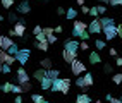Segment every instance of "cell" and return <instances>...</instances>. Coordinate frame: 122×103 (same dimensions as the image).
I'll list each match as a JSON object with an SVG mask.
<instances>
[{"mask_svg": "<svg viewBox=\"0 0 122 103\" xmlns=\"http://www.w3.org/2000/svg\"><path fill=\"white\" fill-rule=\"evenodd\" d=\"M71 89V79L69 77H59L52 83V91H60L64 94H69Z\"/></svg>", "mask_w": 122, "mask_h": 103, "instance_id": "obj_1", "label": "cell"}, {"mask_svg": "<svg viewBox=\"0 0 122 103\" xmlns=\"http://www.w3.org/2000/svg\"><path fill=\"white\" fill-rule=\"evenodd\" d=\"M29 57H31L29 48H19V52L15 53V62H19L21 65H26L28 60H29Z\"/></svg>", "mask_w": 122, "mask_h": 103, "instance_id": "obj_2", "label": "cell"}, {"mask_svg": "<svg viewBox=\"0 0 122 103\" xmlns=\"http://www.w3.org/2000/svg\"><path fill=\"white\" fill-rule=\"evenodd\" d=\"M84 31H88V22H84V21H74V29H72V36L79 38L81 34L84 33Z\"/></svg>", "mask_w": 122, "mask_h": 103, "instance_id": "obj_3", "label": "cell"}, {"mask_svg": "<svg viewBox=\"0 0 122 103\" xmlns=\"http://www.w3.org/2000/svg\"><path fill=\"white\" fill-rule=\"evenodd\" d=\"M71 72L74 74V76H81L83 72H86V65H84L81 60H77V59H76V60L71 64Z\"/></svg>", "mask_w": 122, "mask_h": 103, "instance_id": "obj_4", "label": "cell"}, {"mask_svg": "<svg viewBox=\"0 0 122 103\" xmlns=\"http://www.w3.org/2000/svg\"><path fill=\"white\" fill-rule=\"evenodd\" d=\"M12 31H14V36L22 38L24 33H26V22H24V19H19L17 22H15L14 28H12Z\"/></svg>", "mask_w": 122, "mask_h": 103, "instance_id": "obj_5", "label": "cell"}, {"mask_svg": "<svg viewBox=\"0 0 122 103\" xmlns=\"http://www.w3.org/2000/svg\"><path fill=\"white\" fill-rule=\"evenodd\" d=\"M102 33L105 34V39H108V41H110V39H113V38L117 36V26L115 24H110L107 28H103Z\"/></svg>", "mask_w": 122, "mask_h": 103, "instance_id": "obj_6", "label": "cell"}, {"mask_svg": "<svg viewBox=\"0 0 122 103\" xmlns=\"http://www.w3.org/2000/svg\"><path fill=\"white\" fill-rule=\"evenodd\" d=\"M88 33H89V34H100V33H102V24H100L98 19H93V21L88 24Z\"/></svg>", "mask_w": 122, "mask_h": 103, "instance_id": "obj_7", "label": "cell"}, {"mask_svg": "<svg viewBox=\"0 0 122 103\" xmlns=\"http://www.w3.org/2000/svg\"><path fill=\"white\" fill-rule=\"evenodd\" d=\"M15 74H17V81H19V84L29 83V76H28V72H26V69H24V67H19L17 70H15Z\"/></svg>", "mask_w": 122, "mask_h": 103, "instance_id": "obj_8", "label": "cell"}, {"mask_svg": "<svg viewBox=\"0 0 122 103\" xmlns=\"http://www.w3.org/2000/svg\"><path fill=\"white\" fill-rule=\"evenodd\" d=\"M64 50H69V52L77 53V50H79V41H76V39H67L66 45H64Z\"/></svg>", "mask_w": 122, "mask_h": 103, "instance_id": "obj_9", "label": "cell"}, {"mask_svg": "<svg viewBox=\"0 0 122 103\" xmlns=\"http://www.w3.org/2000/svg\"><path fill=\"white\" fill-rule=\"evenodd\" d=\"M14 45V41L10 39V36H0V50H9L10 46Z\"/></svg>", "mask_w": 122, "mask_h": 103, "instance_id": "obj_10", "label": "cell"}, {"mask_svg": "<svg viewBox=\"0 0 122 103\" xmlns=\"http://www.w3.org/2000/svg\"><path fill=\"white\" fill-rule=\"evenodd\" d=\"M62 57H64V62H67V64H72V62L77 59V53L69 52V50H64V52H62Z\"/></svg>", "mask_w": 122, "mask_h": 103, "instance_id": "obj_11", "label": "cell"}, {"mask_svg": "<svg viewBox=\"0 0 122 103\" xmlns=\"http://www.w3.org/2000/svg\"><path fill=\"white\" fill-rule=\"evenodd\" d=\"M17 12H21V14H28V12H31V5H29L28 0H22V2L19 4Z\"/></svg>", "mask_w": 122, "mask_h": 103, "instance_id": "obj_12", "label": "cell"}, {"mask_svg": "<svg viewBox=\"0 0 122 103\" xmlns=\"http://www.w3.org/2000/svg\"><path fill=\"white\" fill-rule=\"evenodd\" d=\"M83 84H84V88H89V86H93V74L86 72V74L83 76Z\"/></svg>", "mask_w": 122, "mask_h": 103, "instance_id": "obj_13", "label": "cell"}, {"mask_svg": "<svg viewBox=\"0 0 122 103\" xmlns=\"http://www.w3.org/2000/svg\"><path fill=\"white\" fill-rule=\"evenodd\" d=\"M89 62H91L93 65L100 64V62H102V57H100V53H96V52H91V53H89Z\"/></svg>", "mask_w": 122, "mask_h": 103, "instance_id": "obj_14", "label": "cell"}, {"mask_svg": "<svg viewBox=\"0 0 122 103\" xmlns=\"http://www.w3.org/2000/svg\"><path fill=\"white\" fill-rule=\"evenodd\" d=\"M33 76H35L36 81H41L43 77H46V70H45V69H38V70H35Z\"/></svg>", "mask_w": 122, "mask_h": 103, "instance_id": "obj_15", "label": "cell"}, {"mask_svg": "<svg viewBox=\"0 0 122 103\" xmlns=\"http://www.w3.org/2000/svg\"><path fill=\"white\" fill-rule=\"evenodd\" d=\"M76 101H77V103H91V98H89L86 93H83V94H77Z\"/></svg>", "mask_w": 122, "mask_h": 103, "instance_id": "obj_16", "label": "cell"}, {"mask_svg": "<svg viewBox=\"0 0 122 103\" xmlns=\"http://www.w3.org/2000/svg\"><path fill=\"white\" fill-rule=\"evenodd\" d=\"M59 74H60V72H59L57 69H55V70H53V69L46 70V77H48V79H52V81H55V79H59Z\"/></svg>", "mask_w": 122, "mask_h": 103, "instance_id": "obj_17", "label": "cell"}, {"mask_svg": "<svg viewBox=\"0 0 122 103\" xmlns=\"http://www.w3.org/2000/svg\"><path fill=\"white\" fill-rule=\"evenodd\" d=\"M40 83H41V88H43V89H52V83H53L52 79H48V77H43Z\"/></svg>", "mask_w": 122, "mask_h": 103, "instance_id": "obj_18", "label": "cell"}, {"mask_svg": "<svg viewBox=\"0 0 122 103\" xmlns=\"http://www.w3.org/2000/svg\"><path fill=\"white\" fill-rule=\"evenodd\" d=\"M36 48H38V50H41V52H46V50H48V41H46V38L36 43Z\"/></svg>", "mask_w": 122, "mask_h": 103, "instance_id": "obj_19", "label": "cell"}, {"mask_svg": "<svg viewBox=\"0 0 122 103\" xmlns=\"http://www.w3.org/2000/svg\"><path fill=\"white\" fill-rule=\"evenodd\" d=\"M40 65H41V69H45V70H50L52 69V60L50 59H43L40 62Z\"/></svg>", "mask_w": 122, "mask_h": 103, "instance_id": "obj_20", "label": "cell"}, {"mask_svg": "<svg viewBox=\"0 0 122 103\" xmlns=\"http://www.w3.org/2000/svg\"><path fill=\"white\" fill-rule=\"evenodd\" d=\"M98 21H100V24H102V29L107 28V26H110V24H113V21H112L110 17H102V19H98Z\"/></svg>", "mask_w": 122, "mask_h": 103, "instance_id": "obj_21", "label": "cell"}, {"mask_svg": "<svg viewBox=\"0 0 122 103\" xmlns=\"http://www.w3.org/2000/svg\"><path fill=\"white\" fill-rule=\"evenodd\" d=\"M12 83H4L2 86H0V89H2L4 93H12Z\"/></svg>", "mask_w": 122, "mask_h": 103, "instance_id": "obj_22", "label": "cell"}, {"mask_svg": "<svg viewBox=\"0 0 122 103\" xmlns=\"http://www.w3.org/2000/svg\"><path fill=\"white\" fill-rule=\"evenodd\" d=\"M31 100H33V103H46V100L41 94H31Z\"/></svg>", "mask_w": 122, "mask_h": 103, "instance_id": "obj_23", "label": "cell"}, {"mask_svg": "<svg viewBox=\"0 0 122 103\" xmlns=\"http://www.w3.org/2000/svg\"><path fill=\"white\" fill-rule=\"evenodd\" d=\"M76 15H77L76 9H69V10H66V17H67V19H76Z\"/></svg>", "mask_w": 122, "mask_h": 103, "instance_id": "obj_24", "label": "cell"}, {"mask_svg": "<svg viewBox=\"0 0 122 103\" xmlns=\"http://www.w3.org/2000/svg\"><path fill=\"white\" fill-rule=\"evenodd\" d=\"M17 52H19V46L15 45V43H14V45L10 46L9 50H7V53H9V55H12V57H15V53H17Z\"/></svg>", "mask_w": 122, "mask_h": 103, "instance_id": "obj_25", "label": "cell"}, {"mask_svg": "<svg viewBox=\"0 0 122 103\" xmlns=\"http://www.w3.org/2000/svg\"><path fill=\"white\" fill-rule=\"evenodd\" d=\"M15 0H0V4H2V7H5V9H10V7L14 5Z\"/></svg>", "mask_w": 122, "mask_h": 103, "instance_id": "obj_26", "label": "cell"}, {"mask_svg": "<svg viewBox=\"0 0 122 103\" xmlns=\"http://www.w3.org/2000/svg\"><path fill=\"white\" fill-rule=\"evenodd\" d=\"M7 17H9V21L14 22V24L19 21V17H17V14H15V12H9V15H7Z\"/></svg>", "mask_w": 122, "mask_h": 103, "instance_id": "obj_27", "label": "cell"}, {"mask_svg": "<svg viewBox=\"0 0 122 103\" xmlns=\"http://www.w3.org/2000/svg\"><path fill=\"white\" fill-rule=\"evenodd\" d=\"M95 46L98 50H103L105 48V41H103V39H95Z\"/></svg>", "mask_w": 122, "mask_h": 103, "instance_id": "obj_28", "label": "cell"}, {"mask_svg": "<svg viewBox=\"0 0 122 103\" xmlns=\"http://www.w3.org/2000/svg\"><path fill=\"white\" fill-rule=\"evenodd\" d=\"M21 88H22V93H28L33 89V86H31V83H24V84H21Z\"/></svg>", "mask_w": 122, "mask_h": 103, "instance_id": "obj_29", "label": "cell"}, {"mask_svg": "<svg viewBox=\"0 0 122 103\" xmlns=\"http://www.w3.org/2000/svg\"><path fill=\"white\" fill-rule=\"evenodd\" d=\"M41 34L46 38V36H50V34H53V29L52 28H43V31H41Z\"/></svg>", "mask_w": 122, "mask_h": 103, "instance_id": "obj_30", "label": "cell"}, {"mask_svg": "<svg viewBox=\"0 0 122 103\" xmlns=\"http://www.w3.org/2000/svg\"><path fill=\"white\" fill-rule=\"evenodd\" d=\"M89 15H93L95 19H98V9H96V7H89Z\"/></svg>", "mask_w": 122, "mask_h": 103, "instance_id": "obj_31", "label": "cell"}, {"mask_svg": "<svg viewBox=\"0 0 122 103\" xmlns=\"http://www.w3.org/2000/svg\"><path fill=\"white\" fill-rule=\"evenodd\" d=\"M112 81L115 83V84H120V83H122V74H113Z\"/></svg>", "mask_w": 122, "mask_h": 103, "instance_id": "obj_32", "label": "cell"}, {"mask_svg": "<svg viewBox=\"0 0 122 103\" xmlns=\"http://www.w3.org/2000/svg\"><path fill=\"white\" fill-rule=\"evenodd\" d=\"M107 100H108L110 103H122V101H120V98H113V96H112L110 93L107 94Z\"/></svg>", "mask_w": 122, "mask_h": 103, "instance_id": "obj_33", "label": "cell"}, {"mask_svg": "<svg viewBox=\"0 0 122 103\" xmlns=\"http://www.w3.org/2000/svg\"><path fill=\"white\" fill-rule=\"evenodd\" d=\"M46 41H48V45H52V43H57V36H55V34H50V36H46Z\"/></svg>", "mask_w": 122, "mask_h": 103, "instance_id": "obj_34", "label": "cell"}, {"mask_svg": "<svg viewBox=\"0 0 122 103\" xmlns=\"http://www.w3.org/2000/svg\"><path fill=\"white\" fill-rule=\"evenodd\" d=\"M41 31H43V28H41V26H35L33 34H35V36H40V34H41Z\"/></svg>", "mask_w": 122, "mask_h": 103, "instance_id": "obj_35", "label": "cell"}, {"mask_svg": "<svg viewBox=\"0 0 122 103\" xmlns=\"http://www.w3.org/2000/svg\"><path fill=\"white\" fill-rule=\"evenodd\" d=\"M12 93H17V94H21V93H22L21 84H19V86H17V84H14V86H12Z\"/></svg>", "mask_w": 122, "mask_h": 103, "instance_id": "obj_36", "label": "cell"}, {"mask_svg": "<svg viewBox=\"0 0 122 103\" xmlns=\"http://www.w3.org/2000/svg\"><path fill=\"white\" fill-rule=\"evenodd\" d=\"M108 4L112 7H119V5H122V0H108Z\"/></svg>", "mask_w": 122, "mask_h": 103, "instance_id": "obj_37", "label": "cell"}, {"mask_svg": "<svg viewBox=\"0 0 122 103\" xmlns=\"http://www.w3.org/2000/svg\"><path fill=\"white\" fill-rule=\"evenodd\" d=\"M88 48H89V46H88L86 41H81V43H79V50H83V52H84V50H88Z\"/></svg>", "mask_w": 122, "mask_h": 103, "instance_id": "obj_38", "label": "cell"}, {"mask_svg": "<svg viewBox=\"0 0 122 103\" xmlns=\"http://www.w3.org/2000/svg\"><path fill=\"white\" fill-rule=\"evenodd\" d=\"M2 72H4V74H9V72H10V65L4 64V65H2Z\"/></svg>", "mask_w": 122, "mask_h": 103, "instance_id": "obj_39", "label": "cell"}, {"mask_svg": "<svg viewBox=\"0 0 122 103\" xmlns=\"http://www.w3.org/2000/svg\"><path fill=\"white\" fill-rule=\"evenodd\" d=\"M96 9H98V14H105V12H107V7H105V5H98Z\"/></svg>", "mask_w": 122, "mask_h": 103, "instance_id": "obj_40", "label": "cell"}, {"mask_svg": "<svg viewBox=\"0 0 122 103\" xmlns=\"http://www.w3.org/2000/svg\"><path fill=\"white\" fill-rule=\"evenodd\" d=\"M79 38H81V39H83V41H86V39L89 38V33H88V31H84V33H83V34H81Z\"/></svg>", "mask_w": 122, "mask_h": 103, "instance_id": "obj_41", "label": "cell"}, {"mask_svg": "<svg viewBox=\"0 0 122 103\" xmlns=\"http://www.w3.org/2000/svg\"><path fill=\"white\" fill-rule=\"evenodd\" d=\"M57 14H59V15H64V14H66V9H64V7H57Z\"/></svg>", "mask_w": 122, "mask_h": 103, "instance_id": "obj_42", "label": "cell"}, {"mask_svg": "<svg viewBox=\"0 0 122 103\" xmlns=\"http://www.w3.org/2000/svg\"><path fill=\"white\" fill-rule=\"evenodd\" d=\"M103 70H105L107 74H108V72H112V65H110V64H107V65L103 67Z\"/></svg>", "mask_w": 122, "mask_h": 103, "instance_id": "obj_43", "label": "cell"}, {"mask_svg": "<svg viewBox=\"0 0 122 103\" xmlns=\"http://www.w3.org/2000/svg\"><path fill=\"white\" fill-rule=\"evenodd\" d=\"M76 84L79 86V88H84V84H83V77H79L77 81H76Z\"/></svg>", "mask_w": 122, "mask_h": 103, "instance_id": "obj_44", "label": "cell"}, {"mask_svg": "<svg viewBox=\"0 0 122 103\" xmlns=\"http://www.w3.org/2000/svg\"><path fill=\"white\" fill-rule=\"evenodd\" d=\"M117 36H120V38H122V24H120V26H117Z\"/></svg>", "mask_w": 122, "mask_h": 103, "instance_id": "obj_45", "label": "cell"}, {"mask_svg": "<svg viewBox=\"0 0 122 103\" xmlns=\"http://www.w3.org/2000/svg\"><path fill=\"white\" fill-rule=\"evenodd\" d=\"M81 10H83V14H89V7H81Z\"/></svg>", "mask_w": 122, "mask_h": 103, "instance_id": "obj_46", "label": "cell"}, {"mask_svg": "<svg viewBox=\"0 0 122 103\" xmlns=\"http://www.w3.org/2000/svg\"><path fill=\"white\" fill-rule=\"evenodd\" d=\"M115 64H117L119 67H122V57H117V60H115Z\"/></svg>", "mask_w": 122, "mask_h": 103, "instance_id": "obj_47", "label": "cell"}, {"mask_svg": "<svg viewBox=\"0 0 122 103\" xmlns=\"http://www.w3.org/2000/svg\"><path fill=\"white\" fill-rule=\"evenodd\" d=\"M53 33H62V26H57V28L53 29Z\"/></svg>", "mask_w": 122, "mask_h": 103, "instance_id": "obj_48", "label": "cell"}, {"mask_svg": "<svg viewBox=\"0 0 122 103\" xmlns=\"http://www.w3.org/2000/svg\"><path fill=\"white\" fill-rule=\"evenodd\" d=\"M110 55H112V57H115V55H117V50H115V48H110Z\"/></svg>", "mask_w": 122, "mask_h": 103, "instance_id": "obj_49", "label": "cell"}, {"mask_svg": "<svg viewBox=\"0 0 122 103\" xmlns=\"http://www.w3.org/2000/svg\"><path fill=\"white\" fill-rule=\"evenodd\" d=\"M15 103H22V98L21 96H15Z\"/></svg>", "mask_w": 122, "mask_h": 103, "instance_id": "obj_50", "label": "cell"}, {"mask_svg": "<svg viewBox=\"0 0 122 103\" xmlns=\"http://www.w3.org/2000/svg\"><path fill=\"white\" fill-rule=\"evenodd\" d=\"M77 5H84V0H77Z\"/></svg>", "mask_w": 122, "mask_h": 103, "instance_id": "obj_51", "label": "cell"}, {"mask_svg": "<svg viewBox=\"0 0 122 103\" xmlns=\"http://www.w3.org/2000/svg\"><path fill=\"white\" fill-rule=\"evenodd\" d=\"M2 21H4V15H2V14H0V22H2Z\"/></svg>", "mask_w": 122, "mask_h": 103, "instance_id": "obj_52", "label": "cell"}, {"mask_svg": "<svg viewBox=\"0 0 122 103\" xmlns=\"http://www.w3.org/2000/svg\"><path fill=\"white\" fill-rule=\"evenodd\" d=\"M2 65H4V64H2V62H0V72H2Z\"/></svg>", "mask_w": 122, "mask_h": 103, "instance_id": "obj_53", "label": "cell"}, {"mask_svg": "<svg viewBox=\"0 0 122 103\" xmlns=\"http://www.w3.org/2000/svg\"><path fill=\"white\" fill-rule=\"evenodd\" d=\"M100 2H103V4H107V2H108V0H100Z\"/></svg>", "mask_w": 122, "mask_h": 103, "instance_id": "obj_54", "label": "cell"}, {"mask_svg": "<svg viewBox=\"0 0 122 103\" xmlns=\"http://www.w3.org/2000/svg\"><path fill=\"white\" fill-rule=\"evenodd\" d=\"M95 103H102V101H100V100H96V101H95Z\"/></svg>", "mask_w": 122, "mask_h": 103, "instance_id": "obj_55", "label": "cell"}, {"mask_svg": "<svg viewBox=\"0 0 122 103\" xmlns=\"http://www.w3.org/2000/svg\"><path fill=\"white\" fill-rule=\"evenodd\" d=\"M120 101H122V98H120Z\"/></svg>", "mask_w": 122, "mask_h": 103, "instance_id": "obj_56", "label": "cell"}, {"mask_svg": "<svg viewBox=\"0 0 122 103\" xmlns=\"http://www.w3.org/2000/svg\"><path fill=\"white\" fill-rule=\"evenodd\" d=\"M76 103H77V101H76Z\"/></svg>", "mask_w": 122, "mask_h": 103, "instance_id": "obj_57", "label": "cell"}]
</instances>
